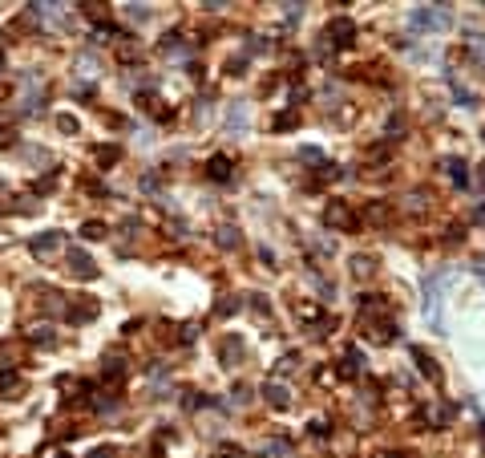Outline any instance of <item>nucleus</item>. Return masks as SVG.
Here are the masks:
<instances>
[{"mask_svg": "<svg viewBox=\"0 0 485 458\" xmlns=\"http://www.w3.org/2000/svg\"><path fill=\"white\" fill-rule=\"evenodd\" d=\"M28 247H33V256H37V260H45V256H53V252H61V247H65V236H61V231H41Z\"/></svg>", "mask_w": 485, "mask_h": 458, "instance_id": "nucleus-1", "label": "nucleus"}, {"mask_svg": "<svg viewBox=\"0 0 485 458\" xmlns=\"http://www.w3.org/2000/svg\"><path fill=\"white\" fill-rule=\"evenodd\" d=\"M323 223H327V227H344V231H356V215L348 211V203H327V211H323Z\"/></svg>", "mask_w": 485, "mask_h": 458, "instance_id": "nucleus-2", "label": "nucleus"}, {"mask_svg": "<svg viewBox=\"0 0 485 458\" xmlns=\"http://www.w3.org/2000/svg\"><path fill=\"white\" fill-rule=\"evenodd\" d=\"M69 272L77 276V280H93V276H97V264H93L85 252H77V247H73V252H69Z\"/></svg>", "mask_w": 485, "mask_h": 458, "instance_id": "nucleus-3", "label": "nucleus"}, {"mask_svg": "<svg viewBox=\"0 0 485 458\" xmlns=\"http://www.w3.org/2000/svg\"><path fill=\"white\" fill-rule=\"evenodd\" d=\"M413 28H441V24L449 21V13H433V8H413Z\"/></svg>", "mask_w": 485, "mask_h": 458, "instance_id": "nucleus-4", "label": "nucleus"}, {"mask_svg": "<svg viewBox=\"0 0 485 458\" xmlns=\"http://www.w3.org/2000/svg\"><path fill=\"white\" fill-rule=\"evenodd\" d=\"M231 158H227V154H214V158H210L207 163V179H214V183H231Z\"/></svg>", "mask_w": 485, "mask_h": 458, "instance_id": "nucleus-5", "label": "nucleus"}, {"mask_svg": "<svg viewBox=\"0 0 485 458\" xmlns=\"http://www.w3.org/2000/svg\"><path fill=\"white\" fill-rule=\"evenodd\" d=\"M263 398H267L275 410H287V406H291V393H287L283 382H267V386H263Z\"/></svg>", "mask_w": 485, "mask_h": 458, "instance_id": "nucleus-6", "label": "nucleus"}, {"mask_svg": "<svg viewBox=\"0 0 485 458\" xmlns=\"http://www.w3.org/2000/svg\"><path fill=\"white\" fill-rule=\"evenodd\" d=\"M327 37H332V45L336 49H348L352 45V37H356V28H352V21H332Z\"/></svg>", "mask_w": 485, "mask_h": 458, "instance_id": "nucleus-7", "label": "nucleus"}, {"mask_svg": "<svg viewBox=\"0 0 485 458\" xmlns=\"http://www.w3.org/2000/svg\"><path fill=\"white\" fill-rule=\"evenodd\" d=\"M445 170H449V179H453V187H457V191L469 187V167H465L461 158H453V154H449V158H445Z\"/></svg>", "mask_w": 485, "mask_h": 458, "instance_id": "nucleus-8", "label": "nucleus"}, {"mask_svg": "<svg viewBox=\"0 0 485 458\" xmlns=\"http://www.w3.org/2000/svg\"><path fill=\"white\" fill-rule=\"evenodd\" d=\"M409 353H413V361L420 365V373H425V377H429V382H437V377H441V369H437V365H433V357H429V353H425V349H420V345H413V349H409Z\"/></svg>", "mask_w": 485, "mask_h": 458, "instance_id": "nucleus-9", "label": "nucleus"}, {"mask_svg": "<svg viewBox=\"0 0 485 458\" xmlns=\"http://www.w3.org/2000/svg\"><path fill=\"white\" fill-rule=\"evenodd\" d=\"M93 316H97V304H93V300H90V304H73V309H69V320H73V325L93 320Z\"/></svg>", "mask_w": 485, "mask_h": 458, "instance_id": "nucleus-10", "label": "nucleus"}, {"mask_svg": "<svg viewBox=\"0 0 485 458\" xmlns=\"http://www.w3.org/2000/svg\"><path fill=\"white\" fill-rule=\"evenodd\" d=\"M300 126V110H283L275 118V130H296Z\"/></svg>", "mask_w": 485, "mask_h": 458, "instance_id": "nucleus-11", "label": "nucleus"}, {"mask_svg": "<svg viewBox=\"0 0 485 458\" xmlns=\"http://www.w3.org/2000/svg\"><path fill=\"white\" fill-rule=\"evenodd\" d=\"M219 247H227V252L239 247V231H235V227H219Z\"/></svg>", "mask_w": 485, "mask_h": 458, "instance_id": "nucleus-12", "label": "nucleus"}, {"mask_svg": "<svg viewBox=\"0 0 485 458\" xmlns=\"http://www.w3.org/2000/svg\"><path fill=\"white\" fill-rule=\"evenodd\" d=\"M81 236H85V240H105V223H97V219H93V223L81 227Z\"/></svg>", "mask_w": 485, "mask_h": 458, "instance_id": "nucleus-13", "label": "nucleus"}, {"mask_svg": "<svg viewBox=\"0 0 485 458\" xmlns=\"http://www.w3.org/2000/svg\"><path fill=\"white\" fill-rule=\"evenodd\" d=\"M97 163H101V167L117 163V146H97Z\"/></svg>", "mask_w": 485, "mask_h": 458, "instance_id": "nucleus-14", "label": "nucleus"}, {"mask_svg": "<svg viewBox=\"0 0 485 458\" xmlns=\"http://www.w3.org/2000/svg\"><path fill=\"white\" fill-rule=\"evenodd\" d=\"M12 138H17V126L0 122V150H4V146H12Z\"/></svg>", "mask_w": 485, "mask_h": 458, "instance_id": "nucleus-15", "label": "nucleus"}, {"mask_svg": "<svg viewBox=\"0 0 485 458\" xmlns=\"http://www.w3.org/2000/svg\"><path fill=\"white\" fill-rule=\"evenodd\" d=\"M223 357H227V361H235V357H239V337H227V341H223Z\"/></svg>", "mask_w": 485, "mask_h": 458, "instance_id": "nucleus-16", "label": "nucleus"}, {"mask_svg": "<svg viewBox=\"0 0 485 458\" xmlns=\"http://www.w3.org/2000/svg\"><path fill=\"white\" fill-rule=\"evenodd\" d=\"M352 276H368V256H352Z\"/></svg>", "mask_w": 485, "mask_h": 458, "instance_id": "nucleus-17", "label": "nucleus"}, {"mask_svg": "<svg viewBox=\"0 0 485 458\" xmlns=\"http://www.w3.org/2000/svg\"><path fill=\"white\" fill-rule=\"evenodd\" d=\"M57 126H61L65 134H73V130H77V118H69V114H61V118H57Z\"/></svg>", "mask_w": 485, "mask_h": 458, "instance_id": "nucleus-18", "label": "nucleus"}, {"mask_svg": "<svg viewBox=\"0 0 485 458\" xmlns=\"http://www.w3.org/2000/svg\"><path fill=\"white\" fill-rule=\"evenodd\" d=\"M263 455H267V458H275V455H287V442H271V446H267Z\"/></svg>", "mask_w": 485, "mask_h": 458, "instance_id": "nucleus-19", "label": "nucleus"}, {"mask_svg": "<svg viewBox=\"0 0 485 458\" xmlns=\"http://www.w3.org/2000/svg\"><path fill=\"white\" fill-rule=\"evenodd\" d=\"M33 341H41V345L49 341V345H53V329H33Z\"/></svg>", "mask_w": 485, "mask_h": 458, "instance_id": "nucleus-20", "label": "nucleus"}, {"mask_svg": "<svg viewBox=\"0 0 485 458\" xmlns=\"http://www.w3.org/2000/svg\"><path fill=\"white\" fill-rule=\"evenodd\" d=\"M105 377H121V361L110 357V361H105Z\"/></svg>", "mask_w": 485, "mask_h": 458, "instance_id": "nucleus-21", "label": "nucleus"}, {"mask_svg": "<svg viewBox=\"0 0 485 458\" xmlns=\"http://www.w3.org/2000/svg\"><path fill=\"white\" fill-rule=\"evenodd\" d=\"M130 17H134V21H142V17L150 21V8H142V4H130Z\"/></svg>", "mask_w": 485, "mask_h": 458, "instance_id": "nucleus-22", "label": "nucleus"}, {"mask_svg": "<svg viewBox=\"0 0 485 458\" xmlns=\"http://www.w3.org/2000/svg\"><path fill=\"white\" fill-rule=\"evenodd\" d=\"M90 458H114V446H97Z\"/></svg>", "mask_w": 485, "mask_h": 458, "instance_id": "nucleus-23", "label": "nucleus"}, {"mask_svg": "<svg viewBox=\"0 0 485 458\" xmlns=\"http://www.w3.org/2000/svg\"><path fill=\"white\" fill-rule=\"evenodd\" d=\"M473 219H477V223H485V203L477 207V215H473Z\"/></svg>", "mask_w": 485, "mask_h": 458, "instance_id": "nucleus-24", "label": "nucleus"}, {"mask_svg": "<svg viewBox=\"0 0 485 458\" xmlns=\"http://www.w3.org/2000/svg\"><path fill=\"white\" fill-rule=\"evenodd\" d=\"M477 170H482V174H477V179H482V183H485V163H482V167H477Z\"/></svg>", "mask_w": 485, "mask_h": 458, "instance_id": "nucleus-25", "label": "nucleus"}, {"mask_svg": "<svg viewBox=\"0 0 485 458\" xmlns=\"http://www.w3.org/2000/svg\"><path fill=\"white\" fill-rule=\"evenodd\" d=\"M384 458H405V455H396V450H393V455H384Z\"/></svg>", "mask_w": 485, "mask_h": 458, "instance_id": "nucleus-26", "label": "nucleus"}, {"mask_svg": "<svg viewBox=\"0 0 485 458\" xmlns=\"http://www.w3.org/2000/svg\"><path fill=\"white\" fill-rule=\"evenodd\" d=\"M0 69H4V57H0Z\"/></svg>", "mask_w": 485, "mask_h": 458, "instance_id": "nucleus-27", "label": "nucleus"}]
</instances>
